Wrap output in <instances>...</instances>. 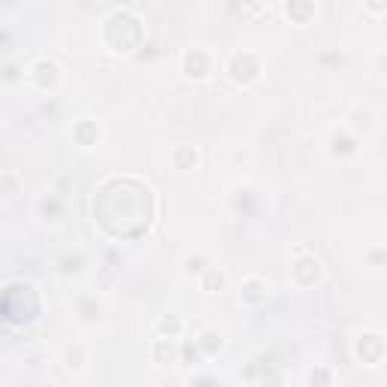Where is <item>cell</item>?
<instances>
[{"instance_id": "9c48e42d", "label": "cell", "mask_w": 387, "mask_h": 387, "mask_svg": "<svg viewBox=\"0 0 387 387\" xmlns=\"http://www.w3.org/2000/svg\"><path fill=\"white\" fill-rule=\"evenodd\" d=\"M151 357H155V363H161V366H170V363H176V345L170 339H157L151 345Z\"/></svg>"}, {"instance_id": "30bf717a", "label": "cell", "mask_w": 387, "mask_h": 387, "mask_svg": "<svg viewBox=\"0 0 387 387\" xmlns=\"http://www.w3.org/2000/svg\"><path fill=\"white\" fill-rule=\"evenodd\" d=\"M285 12L297 25H309V19L315 15V3H297V0H291V3H285Z\"/></svg>"}, {"instance_id": "4fadbf2b", "label": "cell", "mask_w": 387, "mask_h": 387, "mask_svg": "<svg viewBox=\"0 0 387 387\" xmlns=\"http://www.w3.org/2000/svg\"><path fill=\"white\" fill-rule=\"evenodd\" d=\"M82 363H85V348L82 345H70L64 351V366L67 369H82Z\"/></svg>"}, {"instance_id": "ba28073f", "label": "cell", "mask_w": 387, "mask_h": 387, "mask_svg": "<svg viewBox=\"0 0 387 387\" xmlns=\"http://www.w3.org/2000/svg\"><path fill=\"white\" fill-rule=\"evenodd\" d=\"M173 164H176V170H194L200 164V155H197L194 146H179L173 148Z\"/></svg>"}, {"instance_id": "6da1fadb", "label": "cell", "mask_w": 387, "mask_h": 387, "mask_svg": "<svg viewBox=\"0 0 387 387\" xmlns=\"http://www.w3.org/2000/svg\"><path fill=\"white\" fill-rule=\"evenodd\" d=\"M227 73L236 85H252L261 76V58L254 52H233L230 60H227Z\"/></svg>"}, {"instance_id": "e0dca14e", "label": "cell", "mask_w": 387, "mask_h": 387, "mask_svg": "<svg viewBox=\"0 0 387 387\" xmlns=\"http://www.w3.org/2000/svg\"><path fill=\"white\" fill-rule=\"evenodd\" d=\"M309 384L312 387H330V373L327 369H321V366L312 369V373H309Z\"/></svg>"}, {"instance_id": "ffe728a7", "label": "cell", "mask_w": 387, "mask_h": 387, "mask_svg": "<svg viewBox=\"0 0 387 387\" xmlns=\"http://www.w3.org/2000/svg\"><path fill=\"white\" fill-rule=\"evenodd\" d=\"M3 79H6V82H15V79H19V67H15V64H6V67H3Z\"/></svg>"}, {"instance_id": "5b68a950", "label": "cell", "mask_w": 387, "mask_h": 387, "mask_svg": "<svg viewBox=\"0 0 387 387\" xmlns=\"http://www.w3.org/2000/svg\"><path fill=\"white\" fill-rule=\"evenodd\" d=\"M382 354H384V342H382L378 333H366V336L357 339V357L363 363L375 366V363H382Z\"/></svg>"}, {"instance_id": "ac0fdd59", "label": "cell", "mask_w": 387, "mask_h": 387, "mask_svg": "<svg viewBox=\"0 0 387 387\" xmlns=\"http://www.w3.org/2000/svg\"><path fill=\"white\" fill-rule=\"evenodd\" d=\"M179 330H181L179 318H161V321H157V333H170V336H176Z\"/></svg>"}, {"instance_id": "9a60e30c", "label": "cell", "mask_w": 387, "mask_h": 387, "mask_svg": "<svg viewBox=\"0 0 387 387\" xmlns=\"http://www.w3.org/2000/svg\"><path fill=\"white\" fill-rule=\"evenodd\" d=\"M200 348L203 351H218V348H221V336H218V333H203L200 336Z\"/></svg>"}, {"instance_id": "277c9868", "label": "cell", "mask_w": 387, "mask_h": 387, "mask_svg": "<svg viewBox=\"0 0 387 387\" xmlns=\"http://www.w3.org/2000/svg\"><path fill=\"white\" fill-rule=\"evenodd\" d=\"M291 276H294V282H297V285L309 287V285H315V282H318V276H321V263H318V257H315V254H302L300 261L294 263Z\"/></svg>"}, {"instance_id": "d6986e66", "label": "cell", "mask_w": 387, "mask_h": 387, "mask_svg": "<svg viewBox=\"0 0 387 387\" xmlns=\"http://www.w3.org/2000/svg\"><path fill=\"white\" fill-rule=\"evenodd\" d=\"M191 387H221V382H218V378H212V375H203V378H194Z\"/></svg>"}, {"instance_id": "7a4b0ae2", "label": "cell", "mask_w": 387, "mask_h": 387, "mask_svg": "<svg viewBox=\"0 0 387 387\" xmlns=\"http://www.w3.org/2000/svg\"><path fill=\"white\" fill-rule=\"evenodd\" d=\"M181 73H185L188 79H206L212 73V58L203 49H188L185 55H181Z\"/></svg>"}, {"instance_id": "8fae6325", "label": "cell", "mask_w": 387, "mask_h": 387, "mask_svg": "<svg viewBox=\"0 0 387 387\" xmlns=\"http://www.w3.org/2000/svg\"><path fill=\"white\" fill-rule=\"evenodd\" d=\"M354 148H357V142H354L351 136H345V133H333L330 136V151L333 155H354Z\"/></svg>"}, {"instance_id": "5bb4252c", "label": "cell", "mask_w": 387, "mask_h": 387, "mask_svg": "<svg viewBox=\"0 0 387 387\" xmlns=\"http://www.w3.org/2000/svg\"><path fill=\"white\" fill-rule=\"evenodd\" d=\"M185 272L188 276H203L206 272V257H185Z\"/></svg>"}, {"instance_id": "3957f363", "label": "cell", "mask_w": 387, "mask_h": 387, "mask_svg": "<svg viewBox=\"0 0 387 387\" xmlns=\"http://www.w3.org/2000/svg\"><path fill=\"white\" fill-rule=\"evenodd\" d=\"M27 76L45 91V88H55V85H58V79H60V67H58L52 58H36Z\"/></svg>"}, {"instance_id": "52a82bcc", "label": "cell", "mask_w": 387, "mask_h": 387, "mask_svg": "<svg viewBox=\"0 0 387 387\" xmlns=\"http://www.w3.org/2000/svg\"><path fill=\"white\" fill-rule=\"evenodd\" d=\"M73 136H76V142H79V146H94L97 140H100V127L94 124V121H79V124L73 127Z\"/></svg>"}, {"instance_id": "8992f818", "label": "cell", "mask_w": 387, "mask_h": 387, "mask_svg": "<svg viewBox=\"0 0 387 387\" xmlns=\"http://www.w3.org/2000/svg\"><path fill=\"white\" fill-rule=\"evenodd\" d=\"M269 291H267V282L263 278H248L245 285H242V302L245 306H261V302H267Z\"/></svg>"}, {"instance_id": "2e32d148", "label": "cell", "mask_w": 387, "mask_h": 387, "mask_svg": "<svg viewBox=\"0 0 387 387\" xmlns=\"http://www.w3.org/2000/svg\"><path fill=\"white\" fill-rule=\"evenodd\" d=\"M0 194H6V197L19 194V179H15L12 173H6V176H0Z\"/></svg>"}, {"instance_id": "7c38bea8", "label": "cell", "mask_w": 387, "mask_h": 387, "mask_svg": "<svg viewBox=\"0 0 387 387\" xmlns=\"http://www.w3.org/2000/svg\"><path fill=\"white\" fill-rule=\"evenodd\" d=\"M224 272L221 269H215V267H206V272H203V291H209V294H215L218 287H224Z\"/></svg>"}]
</instances>
